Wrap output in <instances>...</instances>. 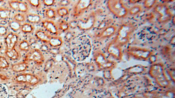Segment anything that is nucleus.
<instances>
[{
    "label": "nucleus",
    "mask_w": 175,
    "mask_h": 98,
    "mask_svg": "<svg viewBox=\"0 0 175 98\" xmlns=\"http://www.w3.org/2000/svg\"><path fill=\"white\" fill-rule=\"evenodd\" d=\"M91 50V42L86 35L79 36L73 42L72 57L78 62H83L86 60L90 55Z\"/></svg>",
    "instance_id": "nucleus-1"
},
{
    "label": "nucleus",
    "mask_w": 175,
    "mask_h": 98,
    "mask_svg": "<svg viewBox=\"0 0 175 98\" xmlns=\"http://www.w3.org/2000/svg\"><path fill=\"white\" fill-rule=\"evenodd\" d=\"M150 74L161 87L165 88L168 87L169 83L164 74L163 69L161 65L155 64L152 65L150 69Z\"/></svg>",
    "instance_id": "nucleus-2"
},
{
    "label": "nucleus",
    "mask_w": 175,
    "mask_h": 98,
    "mask_svg": "<svg viewBox=\"0 0 175 98\" xmlns=\"http://www.w3.org/2000/svg\"><path fill=\"white\" fill-rule=\"evenodd\" d=\"M109 8L114 15L118 17H123L126 15L127 11L119 1H110Z\"/></svg>",
    "instance_id": "nucleus-3"
},
{
    "label": "nucleus",
    "mask_w": 175,
    "mask_h": 98,
    "mask_svg": "<svg viewBox=\"0 0 175 98\" xmlns=\"http://www.w3.org/2000/svg\"><path fill=\"white\" fill-rule=\"evenodd\" d=\"M16 78L19 82L28 83L30 84L35 85L39 82L37 77L30 74H21L16 76Z\"/></svg>",
    "instance_id": "nucleus-4"
},
{
    "label": "nucleus",
    "mask_w": 175,
    "mask_h": 98,
    "mask_svg": "<svg viewBox=\"0 0 175 98\" xmlns=\"http://www.w3.org/2000/svg\"><path fill=\"white\" fill-rule=\"evenodd\" d=\"M26 58L27 60H32L38 63H42L44 60L42 53L37 49H33L28 53Z\"/></svg>",
    "instance_id": "nucleus-5"
},
{
    "label": "nucleus",
    "mask_w": 175,
    "mask_h": 98,
    "mask_svg": "<svg viewBox=\"0 0 175 98\" xmlns=\"http://www.w3.org/2000/svg\"><path fill=\"white\" fill-rule=\"evenodd\" d=\"M9 5L12 8L16 11L24 13L28 11L27 5L23 2L17 1H10Z\"/></svg>",
    "instance_id": "nucleus-6"
},
{
    "label": "nucleus",
    "mask_w": 175,
    "mask_h": 98,
    "mask_svg": "<svg viewBox=\"0 0 175 98\" xmlns=\"http://www.w3.org/2000/svg\"><path fill=\"white\" fill-rule=\"evenodd\" d=\"M18 39V36L14 33H11L7 34L5 38L7 51L12 50L15 48Z\"/></svg>",
    "instance_id": "nucleus-7"
},
{
    "label": "nucleus",
    "mask_w": 175,
    "mask_h": 98,
    "mask_svg": "<svg viewBox=\"0 0 175 98\" xmlns=\"http://www.w3.org/2000/svg\"><path fill=\"white\" fill-rule=\"evenodd\" d=\"M43 25L48 32L53 34H58V28L52 21L46 20L43 22Z\"/></svg>",
    "instance_id": "nucleus-8"
},
{
    "label": "nucleus",
    "mask_w": 175,
    "mask_h": 98,
    "mask_svg": "<svg viewBox=\"0 0 175 98\" xmlns=\"http://www.w3.org/2000/svg\"><path fill=\"white\" fill-rule=\"evenodd\" d=\"M174 94L171 92L151 93L146 95L147 98H174Z\"/></svg>",
    "instance_id": "nucleus-9"
},
{
    "label": "nucleus",
    "mask_w": 175,
    "mask_h": 98,
    "mask_svg": "<svg viewBox=\"0 0 175 98\" xmlns=\"http://www.w3.org/2000/svg\"><path fill=\"white\" fill-rule=\"evenodd\" d=\"M90 1H80L76 5L74 10V14L75 15H79L82 11L86 9L90 5Z\"/></svg>",
    "instance_id": "nucleus-10"
},
{
    "label": "nucleus",
    "mask_w": 175,
    "mask_h": 98,
    "mask_svg": "<svg viewBox=\"0 0 175 98\" xmlns=\"http://www.w3.org/2000/svg\"><path fill=\"white\" fill-rule=\"evenodd\" d=\"M35 35L38 38L40 39L42 41L46 42H49L51 38V37L49 36L47 33L41 30H39L37 31L35 33Z\"/></svg>",
    "instance_id": "nucleus-11"
},
{
    "label": "nucleus",
    "mask_w": 175,
    "mask_h": 98,
    "mask_svg": "<svg viewBox=\"0 0 175 98\" xmlns=\"http://www.w3.org/2000/svg\"><path fill=\"white\" fill-rule=\"evenodd\" d=\"M27 19L29 22L34 24L39 23L41 20V18L39 15L34 14H28L27 16Z\"/></svg>",
    "instance_id": "nucleus-12"
},
{
    "label": "nucleus",
    "mask_w": 175,
    "mask_h": 98,
    "mask_svg": "<svg viewBox=\"0 0 175 98\" xmlns=\"http://www.w3.org/2000/svg\"><path fill=\"white\" fill-rule=\"evenodd\" d=\"M27 67V64L26 62L14 65L12 66V69L16 72H22L25 70Z\"/></svg>",
    "instance_id": "nucleus-13"
},
{
    "label": "nucleus",
    "mask_w": 175,
    "mask_h": 98,
    "mask_svg": "<svg viewBox=\"0 0 175 98\" xmlns=\"http://www.w3.org/2000/svg\"><path fill=\"white\" fill-rule=\"evenodd\" d=\"M10 10L7 8L0 7V19L3 20L8 19L10 18Z\"/></svg>",
    "instance_id": "nucleus-14"
},
{
    "label": "nucleus",
    "mask_w": 175,
    "mask_h": 98,
    "mask_svg": "<svg viewBox=\"0 0 175 98\" xmlns=\"http://www.w3.org/2000/svg\"><path fill=\"white\" fill-rule=\"evenodd\" d=\"M51 46L57 47L60 46L62 43V41L61 38L58 37H51L48 42Z\"/></svg>",
    "instance_id": "nucleus-15"
},
{
    "label": "nucleus",
    "mask_w": 175,
    "mask_h": 98,
    "mask_svg": "<svg viewBox=\"0 0 175 98\" xmlns=\"http://www.w3.org/2000/svg\"><path fill=\"white\" fill-rule=\"evenodd\" d=\"M6 54L7 56L13 60H16L19 56V54L15 48L12 50L6 51Z\"/></svg>",
    "instance_id": "nucleus-16"
},
{
    "label": "nucleus",
    "mask_w": 175,
    "mask_h": 98,
    "mask_svg": "<svg viewBox=\"0 0 175 98\" xmlns=\"http://www.w3.org/2000/svg\"><path fill=\"white\" fill-rule=\"evenodd\" d=\"M10 28L14 31H18L21 28L20 22L16 21H10L9 23Z\"/></svg>",
    "instance_id": "nucleus-17"
},
{
    "label": "nucleus",
    "mask_w": 175,
    "mask_h": 98,
    "mask_svg": "<svg viewBox=\"0 0 175 98\" xmlns=\"http://www.w3.org/2000/svg\"><path fill=\"white\" fill-rule=\"evenodd\" d=\"M21 30L25 33H30L33 30V26L30 24L26 23L21 27Z\"/></svg>",
    "instance_id": "nucleus-18"
},
{
    "label": "nucleus",
    "mask_w": 175,
    "mask_h": 98,
    "mask_svg": "<svg viewBox=\"0 0 175 98\" xmlns=\"http://www.w3.org/2000/svg\"><path fill=\"white\" fill-rule=\"evenodd\" d=\"M56 14L55 11L53 8H49L46 10L45 11V15L46 17L51 19L55 18Z\"/></svg>",
    "instance_id": "nucleus-19"
},
{
    "label": "nucleus",
    "mask_w": 175,
    "mask_h": 98,
    "mask_svg": "<svg viewBox=\"0 0 175 98\" xmlns=\"http://www.w3.org/2000/svg\"><path fill=\"white\" fill-rule=\"evenodd\" d=\"M7 89L4 85L0 84V98H7Z\"/></svg>",
    "instance_id": "nucleus-20"
},
{
    "label": "nucleus",
    "mask_w": 175,
    "mask_h": 98,
    "mask_svg": "<svg viewBox=\"0 0 175 98\" xmlns=\"http://www.w3.org/2000/svg\"><path fill=\"white\" fill-rule=\"evenodd\" d=\"M58 14L59 16L61 17L66 16L69 13V10L67 7H60L58 10Z\"/></svg>",
    "instance_id": "nucleus-21"
},
{
    "label": "nucleus",
    "mask_w": 175,
    "mask_h": 98,
    "mask_svg": "<svg viewBox=\"0 0 175 98\" xmlns=\"http://www.w3.org/2000/svg\"><path fill=\"white\" fill-rule=\"evenodd\" d=\"M9 66L8 62L4 57L0 56V68L2 69L6 68Z\"/></svg>",
    "instance_id": "nucleus-22"
},
{
    "label": "nucleus",
    "mask_w": 175,
    "mask_h": 98,
    "mask_svg": "<svg viewBox=\"0 0 175 98\" xmlns=\"http://www.w3.org/2000/svg\"><path fill=\"white\" fill-rule=\"evenodd\" d=\"M19 48L21 50L26 51L30 48V45L26 41H23L21 42L19 44Z\"/></svg>",
    "instance_id": "nucleus-23"
},
{
    "label": "nucleus",
    "mask_w": 175,
    "mask_h": 98,
    "mask_svg": "<svg viewBox=\"0 0 175 98\" xmlns=\"http://www.w3.org/2000/svg\"><path fill=\"white\" fill-rule=\"evenodd\" d=\"M15 21L20 22L24 21L26 19L25 16L21 14H17L14 16Z\"/></svg>",
    "instance_id": "nucleus-24"
},
{
    "label": "nucleus",
    "mask_w": 175,
    "mask_h": 98,
    "mask_svg": "<svg viewBox=\"0 0 175 98\" xmlns=\"http://www.w3.org/2000/svg\"><path fill=\"white\" fill-rule=\"evenodd\" d=\"M69 28V24L66 21H61L60 24V29L63 31H66Z\"/></svg>",
    "instance_id": "nucleus-25"
},
{
    "label": "nucleus",
    "mask_w": 175,
    "mask_h": 98,
    "mask_svg": "<svg viewBox=\"0 0 175 98\" xmlns=\"http://www.w3.org/2000/svg\"><path fill=\"white\" fill-rule=\"evenodd\" d=\"M7 28L4 25H0V35L4 36L7 34Z\"/></svg>",
    "instance_id": "nucleus-26"
},
{
    "label": "nucleus",
    "mask_w": 175,
    "mask_h": 98,
    "mask_svg": "<svg viewBox=\"0 0 175 98\" xmlns=\"http://www.w3.org/2000/svg\"><path fill=\"white\" fill-rule=\"evenodd\" d=\"M30 5L34 7H37L39 6L40 2L39 1H28Z\"/></svg>",
    "instance_id": "nucleus-27"
},
{
    "label": "nucleus",
    "mask_w": 175,
    "mask_h": 98,
    "mask_svg": "<svg viewBox=\"0 0 175 98\" xmlns=\"http://www.w3.org/2000/svg\"><path fill=\"white\" fill-rule=\"evenodd\" d=\"M44 2V4H45V5H46L47 6H50L52 5L54 3V1H53V0H45V1H43Z\"/></svg>",
    "instance_id": "nucleus-28"
},
{
    "label": "nucleus",
    "mask_w": 175,
    "mask_h": 98,
    "mask_svg": "<svg viewBox=\"0 0 175 98\" xmlns=\"http://www.w3.org/2000/svg\"><path fill=\"white\" fill-rule=\"evenodd\" d=\"M1 46H0V50H1Z\"/></svg>",
    "instance_id": "nucleus-29"
}]
</instances>
